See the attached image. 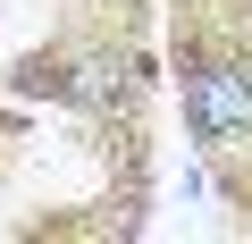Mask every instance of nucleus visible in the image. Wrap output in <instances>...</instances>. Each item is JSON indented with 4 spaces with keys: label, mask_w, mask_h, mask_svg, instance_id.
<instances>
[{
    "label": "nucleus",
    "mask_w": 252,
    "mask_h": 244,
    "mask_svg": "<svg viewBox=\"0 0 252 244\" xmlns=\"http://www.w3.org/2000/svg\"><path fill=\"white\" fill-rule=\"evenodd\" d=\"M185 118H193L202 143H252V68H235V59L193 68V84H185Z\"/></svg>",
    "instance_id": "1"
},
{
    "label": "nucleus",
    "mask_w": 252,
    "mask_h": 244,
    "mask_svg": "<svg viewBox=\"0 0 252 244\" xmlns=\"http://www.w3.org/2000/svg\"><path fill=\"white\" fill-rule=\"evenodd\" d=\"M126 59H109V51H93V59H76L67 68V101H84V109H109V101H126Z\"/></svg>",
    "instance_id": "2"
}]
</instances>
